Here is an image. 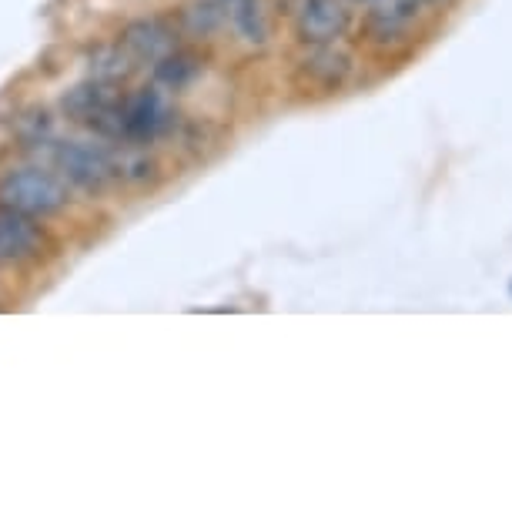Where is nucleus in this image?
I'll list each match as a JSON object with an SVG mask.
<instances>
[{"mask_svg": "<svg viewBox=\"0 0 512 512\" xmlns=\"http://www.w3.org/2000/svg\"><path fill=\"white\" fill-rule=\"evenodd\" d=\"M64 205H67V191L47 171L27 168V171H14V175L0 181V208H11L17 215L41 218V215H54Z\"/></svg>", "mask_w": 512, "mask_h": 512, "instance_id": "nucleus-1", "label": "nucleus"}, {"mask_svg": "<svg viewBox=\"0 0 512 512\" xmlns=\"http://www.w3.org/2000/svg\"><path fill=\"white\" fill-rule=\"evenodd\" d=\"M54 164L67 181L84 191H104L121 178V164L114 161V154L88 141H61L54 151Z\"/></svg>", "mask_w": 512, "mask_h": 512, "instance_id": "nucleus-2", "label": "nucleus"}, {"mask_svg": "<svg viewBox=\"0 0 512 512\" xmlns=\"http://www.w3.org/2000/svg\"><path fill=\"white\" fill-rule=\"evenodd\" d=\"M349 31V11L342 0H305L298 11V34L308 44H332Z\"/></svg>", "mask_w": 512, "mask_h": 512, "instance_id": "nucleus-3", "label": "nucleus"}, {"mask_svg": "<svg viewBox=\"0 0 512 512\" xmlns=\"http://www.w3.org/2000/svg\"><path fill=\"white\" fill-rule=\"evenodd\" d=\"M168 128V108L154 88L124 104V141H154Z\"/></svg>", "mask_w": 512, "mask_h": 512, "instance_id": "nucleus-4", "label": "nucleus"}, {"mask_svg": "<svg viewBox=\"0 0 512 512\" xmlns=\"http://www.w3.org/2000/svg\"><path fill=\"white\" fill-rule=\"evenodd\" d=\"M41 251V231H37L27 215L4 208L0 211V265L27 262Z\"/></svg>", "mask_w": 512, "mask_h": 512, "instance_id": "nucleus-5", "label": "nucleus"}, {"mask_svg": "<svg viewBox=\"0 0 512 512\" xmlns=\"http://www.w3.org/2000/svg\"><path fill=\"white\" fill-rule=\"evenodd\" d=\"M121 44L128 47L134 61H161L175 51V34L168 31L161 21H138L124 31Z\"/></svg>", "mask_w": 512, "mask_h": 512, "instance_id": "nucleus-6", "label": "nucleus"}, {"mask_svg": "<svg viewBox=\"0 0 512 512\" xmlns=\"http://www.w3.org/2000/svg\"><path fill=\"white\" fill-rule=\"evenodd\" d=\"M228 11H231V24L235 31L245 37V41L262 44L268 27H265V14L258 7V0H228Z\"/></svg>", "mask_w": 512, "mask_h": 512, "instance_id": "nucleus-7", "label": "nucleus"}, {"mask_svg": "<svg viewBox=\"0 0 512 512\" xmlns=\"http://www.w3.org/2000/svg\"><path fill=\"white\" fill-rule=\"evenodd\" d=\"M134 57L128 54V47L121 51V44L118 47H101V51H94L91 57V74H94V81H104V84H114V81H121V77H128L131 74V64Z\"/></svg>", "mask_w": 512, "mask_h": 512, "instance_id": "nucleus-8", "label": "nucleus"}, {"mask_svg": "<svg viewBox=\"0 0 512 512\" xmlns=\"http://www.w3.org/2000/svg\"><path fill=\"white\" fill-rule=\"evenodd\" d=\"M195 74H198V61L178 51H171L168 57H161L154 64V77H158V84H164V88H185Z\"/></svg>", "mask_w": 512, "mask_h": 512, "instance_id": "nucleus-9", "label": "nucleus"}, {"mask_svg": "<svg viewBox=\"0 0 512 512\" xmlns=\"http://www.w3.org/2000/svg\"><path fill=\"white\" fill-rule=\"evenodd\" d=\"M305 71H308V74H318L325 84H338L345 74H349V54L322 51V54L308 57V61H305Z\"/></svg>", "mask_w": 512, "mask_h": 512, "instance_id": "nucleus-10", "label": "nucleus"}, {"mask_svg": "<svg viewBox=\"0 0 512 512\" xmlns=\"http://www.w3.org/2000/svg\"><path fill=\"white\" fill-rule=\"evenodd\" d=\"M215 24H218V7L215 4L191 7V27H195V31H211Z\"/></svg>", "mask_w": 512, "mask_h": 512, "instance_id": "nucleus-11", "label": "nucleus"}, {"mask_svg": "<svg viewBox=\"0 0 512 512\" xmlns=\"http://www.w3.org/2000/svg\"><path fill=\"white\" fill-rule=\"evenodd\" d=\"M415 7H422V4H436V0H412Z\"/></svg>", "mask_w": 512, "mask_h": 512, "instance_id": "nucleus-12", "label": "nucleus"}, {"mask_svg": "<svg viewBox=\"0 0 512 512\" xmlns=\"http://www.w3.org/2000/svg\"><path fill=\"white\" fill-rule=\"evenodd\" d=\"M355 4H375V0H355Z\"/></svg>", "mask_w": 512, "mask_h": 512, "instance_id": "nucleus-13", "label": "nucleus"}]
</instances>
